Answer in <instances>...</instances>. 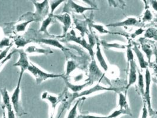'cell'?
Listing matches in <instances>:
<instances>
[{
  "label": "cell",
  "mask_w": 157,
  "mask_h": 118,
  "mask_svg": "<svg viewBox=\"0 0 157 118\" xmlns=\"http://www.w3.org/2000/svg\"><path fill=\"white\" fill-rule=\"evenodd\" d=\"M77 67V64L73 60H68L66 64V70L65 77L69 76L71 73L75 70Z\"/></svg>",
  "instance_id": "obj_28"
},
{
  "label": "cell",
  "mask_w": 157,
  "mask_h": 118,
  "mask_svg": "<svg viewBox=\"0 0 157 118\" xmlns=\"http://www.w3.org/2000/svg\"><path fill=\"white\" fill-rule=\"evenodd\" d=\"M13 46L10 44V40L8 38H3L0 40V49L4 47H9Z\"/></svg>",
  "instance_id": "obj_36"
},
{
  "label": "cell",
  "mask_w": 157,
  "mask_h": 118,
  "mask_svg": "<svg viewBox=\"0 0 157 118\" xmlns=\"http://www.w3.org/2000/svg\"><path fill=\"white\" fill-rule=\"evenodd\" d=\"M129 73L128 77V85L126 87V93L127 90L130 88V87L134 85L137 80H138V76H137V71H136V66L135 61H132L129 63Z\"/></svg>",
  "instance_id": "obj_11"
},
{
  "label": "cell",
  "mask_w": 157,
  "mask_h": 118,
  "mask_svg": "<svg viewBox=\"0 0 157 118\" xmlns=\"http://www.w3.org/2000/svg\"><path fill=\"white\" fill-rule=\"evenodd\" d=\"M141 24L140 23L139 21L133 17H129L125 19L124 21L109 24L106 25V27H132V26H139Z\"/></svg>",
  "instance_id": "obj_12"
},
{
  "label": "cell",
  "mask_w": 157,
  "mask_h": 118,
  "mask_svg": "<svg viewBox=\"0 0 157 118\" xmlns=\"http://www.w3.org/2000/svg\"><path fill=\"white\" fill-rule=\"evenodd\" d=\"M57 37L60 38V39L65 40L66 41H73L80 44V46H82L88 51L89 55H90L92 59H94V46L90 44L89 43H87L86 40L84 39V37L76 36L74 30H71L70 32H67L64 36H59Z\"/></svg>",
  "instance_id": "obj_3"
},
{
  "label": "cell",
  "mask_w": 157,
  "mask_h": 118,
  "mask_svg": "<svg viewBox=\"0 0 157 118\" xmlns=\"http://www.w3.org/2000/svg\"><path fill=\"white\" fill-rule=\"evenodd\" d=\"M105 90H106V91H116L117 90L115 89H112V88H110V87L102 86L98 83V84L94 86L90 87V88L86 89L85 90L82 91L78 93H74L73 100H75L76 98L81 97H83V96H89L90 94H93V93H96V92H98L105 91Z\"/></svg>",
  "instance_id": "obj_6"
},
{
  "label": "cell",
  "mask_w": 157,
  "mask_h": 118,
  "mask_svg": "<svg viewBox=\"0 0 157 118\" xmlns=\"http://www.w3.org/2000/svg\"><path fill=\"white\" fill-rule=\"evenodd\" d=\"M138 87L140 90V93L144 97L145 93V79L142 74L141 73L138 72Z\"/></svg>",
  "instance_id": "obj_26"
},
{
  "label": "cell",
  "mask_w": 157,
  "mask_h": 118,
  "mask_svg": "<svg viewBox=\"0 0 157 118\" xmlns=\"http://www.w3.org/2000/svg\"><path fill=\"white\" fill-rule=\"evenodd\" d=\"M119 106H120V110L123 112L124 114H129V104L127 102L125 95L122 93L119 94Z\"/></svg>",
  "instance_id": "obj_19"
},
{
  "label": "cell",
  "mask_w": 157,
  "mask_h": 118,
  "mask_svg": "<svg viewBox=\"0 0 157 118\" xmlns=\"http://www.w3.org/2000/svg\"><path fill=\"white\" fill-rule=\"evenodd\" d=\"M144 37L147 39H153L157 41V29L150 27L148 29L144 34Z\"/></svg>",
  "instance_id": "obj_24"
},
{
  "label": "cell",
  "mask_w": 157,
  "mask_h": 118,
  "mask_svg": "<svg viewBox=\"0 0 157 118\" xmlns=\"http://www.w3.org/2000/svg\"><path fill=\"white\" fill-rule=\"evenodd\" d=\"M31 42L30 40L26 39L21 36H18L14 39V44L17 48H22L25 47L27 44Z\"/></svg>",
  "instance_id": "obj_25"
},
{
  "label": "cell",
  "mask_w": 157,
  "mask_h": 118,
  "mask_svg": "<svg viewBox=\"0 0 157 118\" xmlns=\"http://www.w3.org/2000/svg\"><path fill=\"white\" fill-rule=\"evenodd\" d=\"M27 54H42L48 55L52 54L53 52L50 49H44L42 48L36 47L34 46H29L26 47L24 50Z\"/></svg>",
  "instance_id": "obj_15"
},
{
  "label": "cell",
  "mask_w": 157,
  "mask_h": 118,
  "mask_svg": "<svg viewBox=\"0 0 157 118\" xmlns=\"http://www.w3.org/2000/svg\"><path fill=\"white\" fill-rule=\"evenodd\" d=\"M41 99L47 101L50 103L51 106L50 118H53L55 113L56 107L58 105L59 103L60 102V98L57 96L50 94L47 92H44L41 94Z\"/></svg>",
  "instance_id": "obj_7"
},
{
  "label": "cell",
  "mask_w": 157,
  "mask_h": 118,
  "mask_svg": "<svg viewBox=\"0 0 157 118\" xmlns=\"http://www.w3.org/2000/svg\"><path fill=\"white\" fill-rule=\"evenodd\" d=\"M75 24L76 25V29L80 32L82 37H83L85 34L87 32L86 21L76 20H75Z\"/></svg>",
  "instance_id": "obj_21"
},
{
  "label": "cell",
  "mask_w": 157,
  "mask_h": 118,
  "mask_svg": "<svg viewBox=\"0 0 157 118\" xmlns=\"http://www.w3.org/2000/svg\"><path fill=\"white\" fill-rule=\"evenodd\" d=\"M35 20L34 19L30 20H27L25 21L23 23H20L16 25V31L17 32H25L28 25H29V24L31 23L32 22L34 21Z\"/></svg>",
  "instance_id": "obj_27"
},
{
  "label": "cell",
  "mask_w": 157,
  "mask_h": 118,
  "mask_svg": "<svg viewBox=\"0 0 157 118\" xmlns=\"http://www.w3.org/2000/svg\"><path fill=\"white\" fill-rule=\"evenodd\" d=\"M63 79L64 80L66 86L69 89H70L73 92H74V93H78L79 92H80L85 87L91 85L89 82H87L86 83H85L82 85H73L71 83V82L66 79V77H65L64 76Z\"/></svg>",
  "instance_id": "obj_17"
},
{
  "label": "cell",
  "mask_w": 157,
  "mask_h": 118,
  "mask_svg": "<svg viewBox=\"0 0 157 118\" xmlns=\"http://www.w3.org/2000/svg\"><path fill=\"white\" fill-rule=\"evenodd\" d=\"M141 46L142 51L146 55V56L148 59V63H150L151 60V57L153 55V53H154L153 50L151 48V47L149 46V44H147L146 43H142Z\"/></svg>",
  "instance_id": "obj_23"
},
{
  "label": "cell",
  "mask_w": 157,
  "mask_h": 118,
  "mask_svg": "<svg viewBox=\"0 0 157 118\" xmlns=\"http://www.w3.org/2000/svg\"><path fill=\"white\" fill-rule=\"evenodd\" d=\"M144 32V30L142 29L141 28H140L134 32V33L132 34V38H135V37H136L138 36L141 35Z\"/></svg>",
  "instance_id": "obj_42"
},
{
  "label": "cell",
  "mask_w": 157,
  "mask_h": 118,
  "mask_svg": "<svg viewBox=\"0 0 157 118\" xmlns=\"http://www.w3.org/2000/svg\"><path fill=\"white\" fill-rule=\"evenodd\" d=\"M102 44L107 48H119V49H124L125 48V46L122 44H119L117 43H108L104 41H102Z\"/></svg>",
  "instance_id": "obj_33"
},
{
  "label": "cell",
  "mask_w": 157,
  "mask_h": 118,
  "mask_svg": "<svg viewBox=\"0 0 157 118\" xmlns=\"http://www.w3.org/2000/svg\"><path fill=\"white\" fill-rule=\"evenodd\" d=\"M102 75V71L99 70L94 59L89 66V82L92 84L94 81L98 80Z\"/></svg>",
  "instance_id": "obj_10"
},
{
  "label": "cell",
  "mask_w": 157,
  "mask_h": 118,
  "mask_svg": "<svg viewBox=\"0 0 157 118\" xmlns=\"http://www.w3.org/2000/svg\"><path fill=\"white\" fill-rule=\"evenodd\" d=\"M53 23H55L54 15L49 14L44 20L42 21L41 27L40 28L39 32L47 33V34H48L47 32V29Z\"/></svg>",
  "instance_id": "obj_20"
},
{
  "label": "cell",
  "mask_w": 157,
  "mask_h": 118,
  "mask_svg": "<svg viewBox=\"0 0 157 118\" xmlns=\"http://www.w3.org/2000/svg\"><path fill=\"white\" fill-rule=\"evenodd\" d=\"M78 118H109V116H98V115H81L79 116Z\"/></svg>",
  "instance_id": "obj_39"
},
{
  "label": "cell",
  "mask_w": 157,
  "mask_h": 118,
  "mask_svg": "<svg viewBox=\"0 0 157 118\" xmlns=\"http://www.w3.org/2000/svg\"><path fill=\"white\" fill-rule=\"evenodd\" d=\"M1 94L2 96V103L4 108H6L8 105L11 104V97H10V95L8 94V90L7 88H3L1 90Z\"/></svg>",
  "instance_id": "obj_22"
},
{
  "label": "cell",
  "mask_w": 157,
  "mask_h": 118,
  "mask_svg": "<svg viewBox=\"0 0 157 118\" xmlns=\"http://www.w3.org/2000/svg\"><path fill=\"white\" fill-rule=\"evenodd\" d=\"M67 7L72 10L73 12H75L76 14H83L85 11H90V10H97V8H92V7H84L82 6L79 4H76L73 1H68L67 2Z\"/></svg>",
  "instance_id": "obj_14"
},
{
  "label": "cell",
  "mask_w": 157,
  "mask_h": 118,
  "mask_svg": "<svg viewBox=\"0 0 157 118\" xmlns=\"http://www.w3.org/2000/svg\"><path fill=\"white\" fill-rule=\"evenodd\" d=\"M95 55L96 57V59L99 63L100 66H101L103 70L105 71L108 70V66L106 63L105 59L102 54V51L100 47V43H97L96 44V50L95 52Z\"/></svg>",
  "instance_id": "obj_16"
},
{
  "label": "cell",
  "mask_w": 157,
  "mask_h": 118,
  "mask_svg": "<svg viewBox=\"0 0 157 118\" xmlns=\"http://www.w3.org/2000/svg\"><path fill=\"white\" fill-rule=\"evenodd\" d=\"M32 2L36 8L33 19L38 21L44 20L50 14L48 1L45 0L40 2L37 1H32Z\"/></svg>",
  "instance_id": "obj_4"
},
{
  "label": "cell",
  "mask_w": 157,
  "mask_h": 118,
  "mask_svg": "<svg viewBox=\"0 0 157 118\" xmlns=\"http://www.w3.org/2000/svg\"><path fill=\"white\" fill-rule=\"evenodd\" d=\"M90 25L92 28H94L96 30H97L101 34H112V32L107 30H106L103 25L100 24H96L90 23Z\"/></svg>",
  "instance_id": "obj_31"
},
{
  "label": "cell",
  "mask_w": 157,
  "mask_h": 118,
  "mask_svg": "<svg viewBox=\"0 0 157 118\" xmlns=\"http://www.w3.org/2000/svg\"><path fill=\"white\" fill-rule=\"evenodd\" d=\"M150 2L152 8L157 12V1H151Z\"/></svg>",
  "instance_id": "obj_43"
},
{
  "label": "cell",
  "mask_w": 157,
  "mask_h": 118,
  "mask_svg": "<svg viewBox=\"0 0 157 118\" xmlns=\"http://www.w3.org/2000/svg\"><path fill=\"white\" fill-rule=\"evenodd\" d=\"M126 58L128 63L134 60V51L132 50L131 44H129L126 46Z\"/></svg>",
  "instance_id": "obj_32"
},
{
  "label": "cell",
  "mask_w": 157,
  "mask_h": 118,
  "mask_svg": "<svg viewBox=\"0 0 157 118\" xmlns=\"http://www.w3.org/2000/svg\"><path fill=\"white\" fill-rule=\"evenodd\" d=\"M64 109H65V107L63 108V109H62V112L60 113V114L57 116V117L56 118H60V117H61V116H62V113H63V111H64Z\"/></svg>",
  "instance_id": "obj_44"
},
{
  "label": "cell",
  "mask_w": 157,
  "mask_h": 118,
  "mask_svg": "<svg viewBox=\"0 0 157 118\" xmlns=\"http://www.w3.org/2000/svg\"><path fill=\"white\" fill-rule=\"evenodd\" d=\"M133 51H134L135 54L136 55V57L138 59V62L140 67L142 69H146L148 68V62H146L143 53H142L141 51L140 50L139 47L137 46L136 44H135L134 46V48H132Z\"/></svg>",
  "instance_id": "obj_18"
},
{
  "label": "cell",
  "mask_w": 157,
  "mask_h": 118,
  "mask_svg": "<svg viewBox=\"0 0 157 118\" xmlns=\"http://www.w3.org/2000/svg\"><path fill=\"white\" fill-rule=\"evenodd\" d=\"M34 40L37 43L45 44L53 47L58 48L62 50L63 51L67 50V49L62 45L60 43V42L57 40L53 39H34Z\"/></svg>",
  "instance_id": "obj_13"
},
{
  "label": "cell",
  "mask_w": 157,
  "mask_h": 118,
  "mask_svg": "<svg viewBox=\"0 0 157 118\" xmlns=\"http://www.w3.org/2000/svg\"><path fill=\"white\" fill-rule=\"evenodd\" d=\"M145 93L144 99L148 109V115L150 116L155 114V111L153 110L151 105V76L149 69H145Z\"/></svg>",
  "instance_id": "obj_5"
},
{
  "label": "cell",
  "mask_w": 157,
  "mask_h": 118,
  "mask_svg": "<svg viewBox=\"0 0 157 118\" xmlns=\"http://www.w3.org/2000/svg\"><path fill=\"white\" fill-rule=\"evenodd\" d=\"M153 15L148 8H147L142 18L143 22H149L152 20Z\"/></svg>",
  "instance_id": "obj_34"
},
{
  "label": "cell",
  "mask_w": 157,
  "mask_h": 118,
  "mask_svg": "<svg viewBox=\"0 0 157 118\" xmlns=\"http://www.w3.org/2000/svg\"><path fill=\"white\" fill-rule=\"evenodd\" d=\"M80 102V100H78L75 103V104L74 105V106L71 108L68 115L67 118H78V103Z\"/></svg>",
  "instance_id": "obj_30"
},
{
  "label": "cell",
  "mask_w": 157,
  "mask_h": 118,
  "mask_svg": "<svg viewBox=\"0 0 157 118\" xmlns=\"http://www.w3.org/2000/svg\"><path fill=\"white\" fill-rule=\"evenodd\" d=\"M23 73H24L23 72L20 71L17 86L11 97V104L13 105V108H14L16 115L19 117L25 114V113L24 112L23 109L21 106V102H20L21 82V80L23 78Z\"/></svg>",
  "instance_id": "obj_2"
},
{
  "label": "cell",
  "mask_w": 157,
  "mask_h": 118,
  "mask_svg": "<svg viewBox=\"0 0 157 118\" xmlns=\"http://www.w3.org/2000/svg\"><path fill=\"white\" fill-rule=\"evenodd\" d=\"M63 2H64V0H59V1H51L49 2V6L50 8V14L54 15V12L56 10V8L61 5Z\"/></svg>",
  "instance_id": "obj_29"
},
{
  "label": "cell",
  "mask_w": 157,
  "mask_h": 118,
  "mask_svg": "<svg viewBox=\"0 0 157 118\" xmlns=\"http://www.w3.org/2000/svg\"><path fill=\"white\" fill-rule=\"evenodd\" d=\"M11 46H12L7 47L5 50H3L2 51H1V52L0 53V62L2 61V60H4L8 55V51L10 50Z\"/></svg>",
  "instance_id": "obj_37"
},
{
  "label": "cell",
  "mask_w": 157,
  "mask_h": 118,
  "mask_svg": "<svg viewBox=\"0 0 157 118\" xmlns=\"http://www.w3.org/2000/svg\"><path fill=\"white\" fill-rule=\"evenodd\" d=\"M19 58L18 61L13 64L14 67H19L20 68V71L24 73L25 71L27 70L30 64L29 62L27 54L25 52L24 50L20 49L18 51Z\"/></svg>",
  "instance_id": "obj_8"
},
{
  "label": "cell",
  "mask_w": 157,
  "mask_h": 118,
  "mask_svg": "<svg viewBox=\"0 0 157 118\" xmlns=\"http://www.w3.org/2000/svg\"><path fill=\"white\" fill-rule=\"evenodd\" d=\"M148 112L147 107V105L145 102L144 103V107L142 109V113L141 118H148Z\"/></svg>",
  "instance_id": "obj_40"
},
{
  "label": "cell",
  "mask_w": 157,
  "mask_h": 118,
  "mask_svg": "<svg viewBox=\"0 0 157 118\" xmlns=\"http://www.w3.org/2000/svg\"><path fill=\"white\" fill-rule=\"evenodd\" d=\"M32 75L34 77L37 85H40L43 82L49 79L60 78L64 77L63 74L50 73L40 69L39 67L35 64L30 63V64L28 68V70Z\"/></svg>",
  "instance_id": "obj_1"
},
{
  "label": "cell",
  "mask_w": 157,
  "mask_h": 118,
  "mask_svg": "<svg viewBox=\"0 0 157 118\" xmlns=\"http://www.w3.org/2000/svg\"><path fill=\"white\" fill-rule=\"evenodd\" d=\"M122 114H124L123 112L119 109V110H115L113 112H112L110 115L108 116L109 118H116Z\"/></svg>",
  "instance_id": "obj_41"
},
{
  "label": "cell",
  "mask_w": 157,
  "mask_h": 118,
  "mask_svg": "<svg viewBox=\"0 0 157 118\" xmlns=\"http://www.w3.org/2000/svg\"><path fill=\"white\" fill-rule=\"evenodd\" d=\"M7 110V118H16V113L14 111L12 104L5 108Z\"/></svg>",
  "instance_id": "obj_35"
},
{
  "label": "cell",
  "mask_w": 157,
  "mask_h": 118,
  "mask_svg": "<svg viewBox=\"0 0 157 118\" xmlns=\"http://www.w3.org/2000/svg\"><path fill=\"white\" fill-rule=\"evenodd\" d=\"M54 17L57 20L59 21L61 23L63 24V36H65L67 33L69 29L71 28V17L68 13H63L62 14H57L54 15Z\"/></svg>",
  "instance_id": "obj_9"
},
{
  "label": "cell",
  "mask_w": 157,
  "mask_h": 118,
  "mask_svg": "<svg viewBox=\"0 0 157 118\" xmlns=\"http://www.w3.org/2000/svg\"><path fill=\"white\" fill-rule=\"evenodd\" d=\"M15 53V51H13V52H11L8 54V55L4 59L2 60V61L0 62V69L3 67V66L7 63L8 62V60H10L11 59V57L12 55H13V54Z\"/></svg>",
  "instance_id": "obj_38"
}]
</instances>
